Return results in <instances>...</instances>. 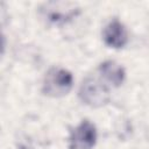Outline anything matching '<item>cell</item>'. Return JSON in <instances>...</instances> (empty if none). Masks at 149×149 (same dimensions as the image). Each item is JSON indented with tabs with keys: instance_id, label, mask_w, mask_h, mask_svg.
I'll return each mask as SVG.
<instances>
[{
	"instance_id": "5",
	"label": "cell",
	"mask_w": 149,
	"mask_h": 149,
	"mask_svg": "<svg viewBox=\"0 0 149 149\" xmlns=\"http://www.w3.org/2000/svg\"><path fill=\"white\" fill-rule=\"evenodd\" d=\"M102 40L106 45L113 49H121L128 42V33L123 23L114 19L104 28Z\"/></svg>"
},
{
	"instance_id": "3",
	"label": "cell",
	"mask_w": 149,
	"mask_h": 149,
	"mask_svg": "<svg viewBox=\"0 0 149 149\" xmlns=\"http://www.w3.org/2000/svg\"><path fill=\"white\" fill-rule=\"evenodd\" d=\"M97 139L95 126L88 120H83L69 135V149H93Z\"/></svg>"
},
{
	"instance_id": "6",
	"label": "cell",
	"mask_w": 149,
	"mask_h": 149,
	"mask_svg": "<svg viewBox=\"0 0 149 149\" xmlns=\"http://www.w3.org/2000/svg\"><path fill=\"white\" fill-rule=\"evenodd\" d=\"M102 80L105 83H108L111 86L119 87L123 84L126 78V71L125 69L116 63L115 61H105L99 65L98 69Z\"/></svg>"
},
{
	"instance_id": "1",
	"label": "cell",
	"mask_w": 149,
	"mask_h": 149,
	"mask_svg": "<svg viewBox=\"0 0 149 149\" xmlns=\"http://www.w3.org/2000/svg\"><path fill=\"white\" fill-rule=\"evenodd\" d=\"M73 86V76L63 68H51L44 76L42 92L51 98L66 95Z\"/></svg>"
},
{
	"instance_id": "4",
	"label": "cell",
	"mask_w": 149,
	"mask_h": 149,
	"mask_svg": "<svg viewBox=\"0 0 149 149\" xmlns=\"http://www.w3.org/2000/svg\"><path fill=\"white\" fill-rule=\"evenodd\" d=\"M41 13L48 22L61 26L71 21L79 13V9L70 2H48L41 7Z\"/></svg>"
},
{
	"instance_id": "2",
	"label": "cell",
	"mask_w": 149,
	"mask_h": 149,
	"mask_svg": "<svg viewBox=\"0 0 149 149\" xmlns=\"http://www.w3.org/2000/svg\"><path fill=\"white\" fill-rule=\"evenodd\" d=\"M80 100L90 107H101L109 101V88L104 80L86 77L79 87Z\"/></svg>"
}]
</instances>
